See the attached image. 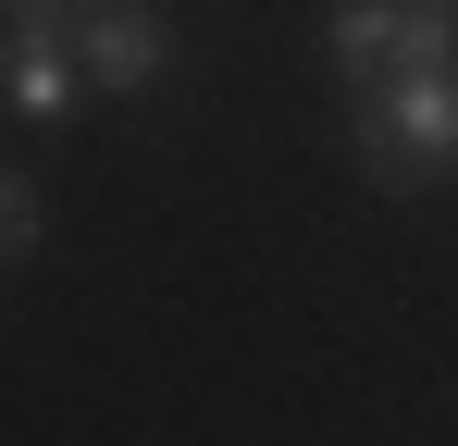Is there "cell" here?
<instances>
[{"mask_svg": "<svg viewBox=\"0 0 458 446\" xmlns=\"http://www.w3.org/2000/svg\"><path fill=\"white\" fill-rule=\"evenodd\" d=\"M347 112H360L347 149H360L372 186L421 199V186H446V174H458V74H384V87H360Z\"/></svg>", "mask_w": 458, "mask_h": 446, "instance_id": "6da1fadb", "label": "cell"}, {"mask_svg": "<svg viewBox=\"0 0 458 446\" xmlns=\"http://www.w3.org/2000/svg\"><path fill=\"white\" fill-rule=\"evenodd\" d=\"M322 50L347 74V99L384 74H446L458 63V0H335L322 13Z\"/></svg>", "mask_w": 458, "mask_h": 446, "instance_id": "7a4b0ae2", "label": "cell"}, {"mask_svg": "<svg viewBox=\"0 0 458 446\" xmlns=\"http://www.w3.org/2000/svg\"><path fill=\"white\" fill-rule=\"evenodd\" d=\"M75 63H87V87H112V99L161 87V63H174V25H161V0H87Z\"/></svg>", "mask_w": 458, "mask_h": 446, "instance_id": "3957f363", "label": "cell"}, {"mask_svg": "<svg viewBox=\"0 0 458 446\" xmlns=\"http://www.w3.org/2000/svg\"><path fill=\"white\" fill-rule=\"evenodd\" d=\"M75 38H0V87H13V112L25 124H63L75 112Z\"/></svg>", "mask_w": 458, "mask_h": 446, "instance_id": "277c9868", "label": "cell"}, {"mask_svg": "<svg viewBox=\"0 0 458 446\" xmlns=\"http://www.w3.org/2000/svg\"><path fill=\"white\" fill-rule=\"evenodd\" d=\"M87 0H0V38H75Z\"/></svg>", "mask_w": 458, "mask_h": 446, "instance_id": "5b68a950", "label": "cell"}, {"mask_svg": "<svg viewBox=\"0 0 458 446\" xmlns=\"http://www.w3.org/2000/svg\"><path fill=\"white\" fill-rule=\"evenodd\" d=\"M25 248H38V186L0 174V261H25Z\"/></svg>", "mask_w": 458, "mask_h": 446, "instance_id": "8992f818", "label": "cell"}, {"mask_svg": "<svg viewBox=\"0 0 458 446\" xmlns=\"http://www.w3.org/2000/svg\"><path fill=\"white\" fill-rule=\"evenodd\" d=\"M446 74H458V63H446Z\"/></svg>", "mask_w": 458, "mask_h": 446, "instance_id": "52a82bcc", "label": "cell"}]
</instances>
